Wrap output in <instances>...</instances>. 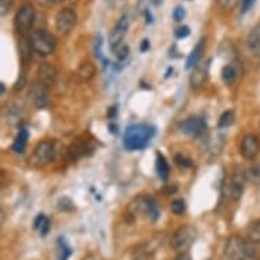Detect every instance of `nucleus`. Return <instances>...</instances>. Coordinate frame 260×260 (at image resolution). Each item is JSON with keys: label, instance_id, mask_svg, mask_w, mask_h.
<instances>
[{"label": "nucleus", "instance_id": "f257e3e1", "mask_svg": "<svg viewBox=\"0 0 260 260\" xmlns=\"http://www.w3.org/2000/svg\"><path fill=\"white\" fill-rule=\"evenodd\" d=\"M225 260H259L256 244L243 237H230L224 251Z\"/></svg>", "mask_w": 260, "mask_h": 260}, {"label": "nucleus", "instance_id": "f03ea898", "mask_svg": "<svg viewBox=\"0 0 260 260\" xmlns=\"http://www.w3.org/2000/svg\"><path fill=\"white\" fill-rule=\"evenodd\" d=\"M156 130L148 124H134L127 128L124 134V147L130 152L143 150L147 147L150 139L154 136Z\"/></svg>", "mask_w": 260, "mask_h": 260}, {"label": "nucleus", "instance_id": "7ed1b4c3", "mask_svg": "<svg viewBox=\"0 0 260 260\" xmlns=\"http://www.w3.org/2000/svg\"><path fill=\"white\" fill-rule=\"evenodd\" d=\"M31 47H33V51L37 52L41 56H48V55H52L56 49V39L52 33H49L48 30H35L33 31V34L30 37Z\"/></svg>", "mask_w": 260, "mask_h": 260}, {"label": "nucleus", "instance_id": "20e7f679", "mask_svg": "<svg viewBox=\"0 0 260 260\" xmlns=\"http://www.w3.org/2000/svg\"><path fill=\"white\" fill-rule=\"evenodd\" d=\"M196 237H198V230H196L195 226H181L172 236L170 245L174 251L182 253V252H187V249H190L192 244L195 243Z\"/></svg>", "mask_w": 260, "mask_h": 260}, {"label": "nucleus", "instance_id": "39448f33", "mask_svg": "<svg viewBox=\"0 0 260 260\" xmlns=\"http://www.w3.org/2000/svg\"><path fill=\"white\" fill-rule=\"evenodd\" d=\"M35 21V10L31 5H23L19 7V10L15 14L14 18V27L17 33L22 35V37H26L33 29Z\"/></svg>", "mask_w": 260, "mask_h": 260}, {"label": "nucleus", "instance_id": "423d86ee", "mask_svg": "<svg viewBox=\"0 0 260 260\" xmlns=\"http://www.w3.org/2000/svg\"><path fill=\"white\" fill-rule=\"evenodd\" d=\"M57 154H59V143L55 140H44L34 148L33 156H31V162L35 166H44L55 160Z\"/></svg>", "mask_w": 260, "mask_h": 260}, {"label": "nucleus", "instance_id": "0eeeda50", "mask_svg": "<svg viewBox=\"0 0 260 260\" xmlns=\"http://www.w3.org/2000/svg\"><path fill=\"white\" fill-rule=\"evenodd\" d=\"M247 180V172H244L243 168H237L234 170L233 176L226 181L225 184V195L228 199L239 200L244 192V184Z\"/></svg>", "mask_w": 260, "mask_h": 260}, {"label": "nucleus", "instance_id": "6e6552de", "mask_svg": "<svg viewBox=\"0 0 260 260\" xmlns=\"http://www.w3.org/2000/svg\"><path fill=\"white\" fill-rule=\"evenodd\" d=\"M180 131L182 134L192 136V138H202L207 132V124L202 117H188L184 122L180 123Z\"/></svg>", "mask_w": 260, "mask_h": 260}, {"label": "nucleus", "instance_id": "1a4fd4ad", "mask_svg": "<svg viewBox=\"0 0 260 260\" xmlns=\"http://www.w3.org/2000/svg\"><path fill=\"white\" fill-rule=\"evenodd\" d=\"M135 202H136V206L131 204L132 210H135L136 212H143V214L147 215L148 219H152L154 222L160 218V208H158V203H157V200L154 198L142 196V198H138Z\"/></svg>", "mask_w": 260, "mask_h": 260}, {"label": "nucleus", "instance_id": "9d476101", "mask_svg": "<svg viewBox=\"0 0 260 260\" xmlns=\"http://www.w3.org/2000/svg\"><path fill=\"white\" fill-rule=\"evenodd\" d=\"M77 13L72 9H63L60 10L56 15L55 19V25H56V30L61 34H67L72 30L77 25Z\"/></svg>", "mask_w": 260, "mask_h": 260}, {"label": "nucleus", "instance_id": "9b49d317", "mask_svg": "<svg viewBox=\"0 0 260 260\" xmlns=\"http://www.w3.org/2000/svg\"><path fill=\"white\" fill-rule=\"evenodd\" d=\"M240 153L244 160L252 161L259 156L260 153V140L255 134H247L241 140L240 144Z\"/></svg>", "mask_w": 260, "mask_h": 260}, {"label": "nucleus", "instance_id": "f8f14e48", "mask_svg": "<svg viewBox=\"0 0 260 260\" xmlns=\"http://www.w3.org/2000/svg\"><path fill=\"white\" fill-rule=\"evenodd\" d=\"M29 96H30L33 104L35 108L43 109L48 105L49 101V94H48V86H45L41 82H34L31 85L30 91H29Z\"/></svg>", "mask_w": 260, "mask_h": 260}, {"label": "nucleus", "instance_id": "ddd939ff", "mask_svg": "<svg viewBox=\"0 0 260 260\" xmlns=\"http://www.w3.org/2000/svg\"><path fill=\"white\" fill-rule=\"evenodd\" d=\"M128 27H130V19L127 15H123L117 23L115 25V27L110 31L109 34V45L110 48H116L119 44H122L123 39L126 37L127 31H128Z\"/></svg>", "mask_w": 260, "mask_h": 260}, {"label": "nucleus", "instance_id": "4468645a", "mask_svg": "<svg viewBox=\"0 0 260 260\" xmlns=\"http://www.w3.org/2000/svg\"><path fill=\"white\" fill-rule=\"evenodd\" d=\"M208 77V61L204 63V64H198L194 68L191 74V78H190V82H191V86L195 87V89H199L206 83Z\"/></svg>", "mask_w": 260, "mask_h": 260}, {"label": "nucleus", "instance_id": "2eb2a0df", "mask_svg": "<svg viewBox=\"0 0 260 260\" xmlns=\"http://www.w3.org/2000/svg\"><path fill=\"white\" fill-rule=\"evenodd\" d=\"M248 51L253 56H260V23L252 27L247 39Z\"/></svg>", "mask_w": 260, "mask_h": 260}, {"label": "nucleus", "instance_id": "dca6fc26", "mask_svg": "<svg viewBox=\"0 0 260 260\" xmlns=\"http://www.w3.org/2000/svg\"><path fill=\"white\" fill-rule=\"evenodd\" d=\"M57 78V69L51 64H43L39 68V82L44 83L45 86L52 85Z\"/></svg>", "mask_w": 260, "mask_h": 260}, {"label": "nucleus", "instance_id": "f3484780", "mask_svg": "<svg viewBox=\"0 0 260 260\" xmlns=\"http://www.w3.org/2000/svg\"><path fill=\"white\" fill-rule=\"evenodd\" d=\"M203 49H204V43L203 41H199L195 48L192 49V52L190 53L188 59H187V64H185L187 69L195 68L196 65L199 64V60H200V57H202V53H203Z\"/></svg>", "mask_w": 260, "mask_h": 260}, {"label": "nucleus", "instance_id": "a211bd4d", "mask_svg": "<svg viewBox=\"0 0 260 260\" xmlns=\"http://www.w3.org/2000/svg\"><path fill=\"white\" fill-rule=\"evenodd\" d=\"M27 139H29V131L26 128H21L19 132H18L17 138L14 140L13 144V150L18 154H22V153L25 152V148H26L27 144Z\"/></svg>", "mask_w": 260, "mask_h": 260}, {"label": "nucleus", "instance_id": "6ab92c4d", "mask_svg": "<svg viewBox=\"0 0 260 260\" xmlns=\"http://www.w3.org/2000/svg\"><path fill=\"white\" fill-rule=\"evenodd\" d=\"M237 75H239V71H237V68H236L233 64H226L222 67V81H224V83L228 85V86H232V85L237 81Z\"/></svg>", "mask_w": 260, "mask_h": 260}, {"label": "nucleus", "instance_id": "aec40b11", "mask_svg": "<svg viewBox=\"0 0 260 260\" xmlns=\"http://www.w3.org/2000/svg\"><path fill=\"white\" fill-rule=\"evenodd\" d=\"M156 169L158 176H160V178H162V180H166V178L169 177V173H170L169 164H168L166 158H165L161 153H157Z\"/></svg>", "mask_w": 260, "mask_h": 260}, {"label": "nucleus", "instance_id": "412c9836", "mask_svg": "<svg viewBox=\"0 0 260 260\" xmlns=\"http://www.w3.org/2000/svg\"><path fill=\"white\" fill-rule=\"evenodd\" d=\"M77 75H78L82 81H90V79L96 75V67H94V64L90 63V61H86V63H83V64L79 67L78 71H77Z\"/></svg>", "mask_w": 260, "mask_h": 260}, {"label": "nucleus", "instance_id": "4be33fe9", "mask_svg": "<svg viewBox=\"0 0 260 260\" xmlns=\"http://www.w3.org/2000/svg\"><path fill=\"white\" fill-rule=\"evenodd\" d=\"M132 260H154V252L147 245H140L132 252Z\"/></svg>", "mask_w": 260, "mask_h": 260}, {"label": "nucleus", "instance_id": "5701e85b", "mask_svg": "<svg viewBox=\"0 0 260 260\" xmlns=\"http://www.w3.org/2000/svg\"><path fill=\"white\" fill-rule=\"evenodd\" d=\"M247 240L253 244H260V221L252 222L247 229Z\"/></svg>", "mask_w": 260, "mask_h": 260}, {"label": "nucleus", "instance_id": "b1692460", "mask_svg": "<svg viewBox=\"0 0 260 260\" xmlns=\"http://www.w3.org/2000/svg\"><path fill=\"white\" fill-rule=\"evenodd\" d=\"M49 225H51V222H49L48 217H45L44 214L37 215V218H35L34 221V229L39 230L41 236H47V234H48Z\"/></svg>", "mask_w": 260, "mask_h": 260}, {"label": "nucleus", "instance_id": "393cba45", "mask_svg": "<svg viewBox=\"0 0 260 260\" xmlns=\"http://www.w3.org/2000/svg\"><path fill=\"white\" fill-rule=\"evenodd\" d=\"M19 51H21V57L23 63H26V61L30 60L33 47H31L30 41L26 40V37H23L21 43H19Z\"/></svg>", "mask_w": 260, "mask_h": 260}, {"label": "nucleus", "instance_id": "a878e982", "mask_svg": "<svg viewBox=\"0 0 260 260\" xmlns=\"http://www.w3.org/2000/svg\"><path fill=\"white\" fill-rule=\"evenodd\" d=\"M86 152H91L90 146H89V143H83V142H81V143L72 144V147L69 150V154H71L72 158L77 160V158H81V157L85 156Z\"/></svg>", "mask_w": 260, "mask_h": 260}, {"label": "nucleus", "instance_id": "bb28decb", "mask_svg": "<svg viewBox=\"0 0 260 260\" xmlns=\"http://www.w3.org/2000/svg\"><path fill=\"white\" fill-rule=\"evenodd\" d=\"M236 122V115L233 110H226L222 113V116L219 117V122H218V127L219 128H228V127L233 126Z\"/></svg>", "mask_w": 260, "mask_h": 260}, {"label": "nucleus", "instance_id": "cd10ccee", "mask_svg": "<svg viewBox=\"0 0 260 260\" xmlns=\"http://www.w3.org/2000/svg\"><path fill=\"white\" fill-rule=\"evenodd\" d=\"M57 244H59V260H68L69 256L72 255V249L68 247V244L65 243L63 237L59 239Z\"/></svg>", "mask_w": 260, "mask_h": 260}, {"label": "nucleus", "instance_id": "c85d7f7f", "mask_svg": "<svg viewBox=\"0 0 260 260\" xmlns=\"http://www.w3.org/2000/svg\"><path fill=\"white\" fill-rule=\"evenodd\" d=\"M187 210V203L184 199H174L170 203V211L176 214V215H181Z\"/></svg>", "mask_w": 260, "mask_h": 260}, {"label": "nucleus", "instance_id": "c756f323", "mask_svg": "<svg viewBox=\"0 0 260 260\" xmlns=\"http://www.w3.org/2000/svg\"><path fill=\"white\" fill-rule=\"evenodd\" d=\"M247 178L249 181L259 184L260 182V165H255L252 166L251 169L247 170Z\"/></svg>", "mask_w": 260, "mask_h": 260}, {"label": "nucleus", "instance_id": "7c9ffc66", "mask_svg": "<svg viewBox=\"0 0 260 260\" xmlns=\"http://www.w3.org/2000/svg\"><path fill=\"white\" fill-rule=\"evenodd\" d=\"M113 52H115V55H116L119 60H124L128 56V53H130V48L127 47L126 44L122 43L119 44L116 48H113Z\"/></svg>", "mask_w": 260, "mask_h": 260}, {"label": "nucleus", "instance_id": "2f4dec72", "mask_svg": "<svg viewBox=\"0 0 260 260\" xmlns=\"http://www.w3.org/2000/svg\"><path fill=\"white\" fill-rule=\"evenodd\" d=\"M57 207H59V210H61V211H72L75 208V204L72 200L69 199V198H61L59 202H57Z\"/></svg>", "mask_w": 260, "mask_h": 260}, {"label": "nucleus", "instance_id": "473e14b6", "mask_svg": "<svg viewBox=\"0 0 260 260\" xmlns=\"http://www.w3.org/2000/svg\"><path fill=\"white\" fill-rule=\"evenodd\" d=\"M174 162L177 166L182 168V169H187V168H191L192 166V161L190 158H187L185 156H182V154H177V156L174 157Z\"/></svg>", "mask_w": 260, "mask_h": 260}, {"label": "nucleus", "instance_id": "72a5a7b5", "mask_svg": "<svg viewBox=\"0 0 260 260\" xmlns=\"http://www.w3.org/2000/svg\"><path fill=\"white\" fill-rule=\"evenodd\" d=\"M190 33H191V29L184 25V26H180L176 29V31H174V35H176V39L182 40V39H187V37L190 35Z\"/></svg>", "mask_w": 260, "mask_h": 260}, {"label": "nucleus", "instance_id": "f704fd0d", "mask_svg": "<svg viewBox=\"0 0 260 260\" xmlns=\"http://www.w3.org/2000/svg\"><path fill=\"white\" fill-rule=\"evenodd\" d=\"M172 17H173V19L176 22H181L182 19L185 18V9H184L182 6H177V7L173 10Z\"/></svg>", "mask_w": 260, "mask_h": 260}, {"label": "nucleus", "instance_id": "c9c22d12", "mask_svg": "<svg viewBox=\"0 0 260 260\" xmlns=\"http://www.w3.org/2000/svg\"><path fill=\"white\" fill-rule=\"evenodd\" d=\"M14 5V0H0V14H2V17H5L6 14L10 13V10L13 7Z\"/></svg>", "mask_w": 260, "mask_h": 260}, {"label": "nucleus", "instance_id": "e433bc0d", "mask_svg": "<svg viewBox=\"0 0 260 260\" xmlns=\"http://www.w3.org/2000/svg\"><path fill=\"white\" fill-rule=\"evenodd\" d=\"M217 2H218V5L225 10L234 9L236 5H237V0H217Z\"/></svg>", "mask_w": 260, "mask_h": 260}, {"label": "nucleus", "instance_id": "4c0bfd02", "mask_svg": "<svg viewBox=\"0 0 260 260\" xmlns=\"http://www.w3.org/2000/svg\"><path fill=\"white\" fill-rule=\"evenodd\" d=\"M256 0H243V9H241V11H243V14H245L247 11H249V10L252 9V6L255 5Z\"/></svg>", "mask_w": 260, "mask_h": 260}, {"label": "nucleus", "instance_id": "58836bf2", "mask_svg": "<svg viewBox=\"0 0 260 260\" xmlns=\"http://www.w3.org/2000/svg\"><path fill=\"white\" fill-rule=\"evenodd\" d=\"M148 49H150V41H148V40H143L142 44H140V51H142V52H146Z\"/></svg>", "mask_w": 260, "mask_h": 260}, {"label": "nucleus", "instance_id": "ea45409f", "mask_svg": "<svg viewBox=\"0 0 260 260\" xmlns=\"http://www.w3.org/2000/svg\"><path fill=\"white\" fill-rule=\"evenodd\" d=\"M174 260H192V257H191V255H190V253H187V252H182V253H180V255H178Z\"/></svg>", "mask_w": 260, "mask_h": 260}, {"label": "nucleus", "instance_id": "a19ab883", "mask_svg": "<svg viewBox=\"0 0 260 260\" xmlns=\"http://www.w3.org/2000/svg\"><path fill=\"white\" fill-rule=\"evenodd\" d=\"M37 2H39L40 5L47 6V7H49V6L53 5V0H37Z\"/></svg>", "mask_w": 260, "mask_h": 260}, {"label": "nucleus", "instance_id": "79ce46f5", "mask_svg": "<svg viewBox=\"0 0 260 260\" xmlns=\"http://www.w3.org/2000/svg\"><path fill=\"white\" fill-rule=\"evenodd\" d=\"M144 15H146V22H147V23H153V15L150 14V11H148V10H146V11H144Z\"/></svg>", "mask_w": 260, "mask_h": 260}, {"label": "nucleus", "instance_id": "37998d69", "mask_svg": "<svg viewBox=\"0 0 260 260\" xmlns=\"http://www.w3.org/2000/svg\"><path fill=\"white\" fill-rule=\"evenodd\" d=\"M116 112H117L116 106H112V108H110V110H109V117H115Z\"/></svg>", "mask_w": 260, "mask_h": 260}, {"label": "nucleus", "instance_id": "c03bdc74", "mask_svg": "<svg viewBox=\"0 0 260 260\" xmlns=\"http://www.w3.org/2000/svg\"><path fill=\"white\" fill-rule=\"evenodd\" d=\"M150 3H153L154 6H160L162 3V0H150Z\"/></svg>", "mask_w": 260, "mask_h": 260}, {"label": "nucleus", "instance_id": "a18cd8bd", "mask_svg": "<svg viewBox=\"0 0 260 260\" xmlns=\"http://www.w3.org/2000/svg\"><path fill=\"white\" fill-rule=\"evenodd\" d=\"M64 2H67V0H53V5H61Z\"/></svg>", "mask_w": 260, "mask_h": 260}, {"label": "nucleus", "instance_id": "49530a36", "mask_svg": "<svg viewBox=\"0 0 260 260\" xmlns=\"http://www.w3.org/2000/svg\"><path fill=\"white\" fill-rule=\"evenodd\" d=\"M5 91H6V89H5V85H3V83H2V94H5Z\"/></svg>", "mask_w": 260, "mask_h": 260}]
</instances>
